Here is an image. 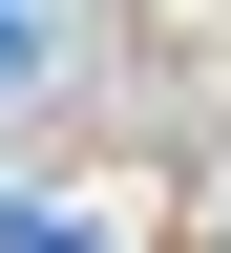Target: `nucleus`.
Returning a JSON list of instances; mask_svg holds the SVG:
<instances>
[{
	"label": "nucleus",
	"mask_w": 231,
	"mask_h": 253,
	"mask_svg": "<svg viewBox=\"0 0 231 253\" xmlns=\"http://www.w3.org/2000/svg\"><path fill=\"white\" fill-rule=\"evenodd\" d=\"M0 232H21V211H0Z\"/></svg>",
	"instance_id": "obj_1"
},
{
	"label": "nucleus",
	"mask_w": 231,
	"mask_h": 253,
	"mask_svg": "<svg viewBox=\"0 0 231 253\" xmlns=\"http://www.w3.org/2000/svg\"><path fill=\"white\" fill-rule=\"evenodd\" d=\"M210 253H231V232H210Z\"/></svg>",
	"instance_id": "obj_2"
}]
</instances>
